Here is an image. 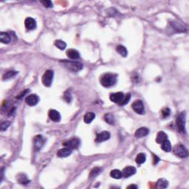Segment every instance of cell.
Masks as SVG:
<instances>
[{"instance_id":"obj_21","label":"cell","mask_w":189,"mask_h":189,"mask_svg":"<svg viewBox=\"0 0 189 189\" xmlns=\"http://www.w3.org/2000/svg\"><path fill=\"white\" fill-rule=\"evenodd\" d=\"M95 118V114L93 112H87L84 117V121L86 123H90Z\"/></svg>"},{"instance_id":"obj_27","label":"cell","mask_w":189,"mask_h":189,"mask_svg":"<svg viewBox=\"0 0 189 189\" xmlns=\"http://www.w3.org/2000/svg\"><path fill=\"white\" fill-rule=\"evenodd\" d=\"M104 120L106 123L110 125H113L115 123V118H114L113 115L110 113H107L104 115Z\"/></svg>"},{"instance_id":"obj_9","label":"cell","mask_w":189,"mask_h":189,"mask_svg":"<svg viewBox=\"0 0 189 189\" xmlns=\"http://www.w3.org/2000/svg\"><path fill=\"white\" fill-rule=\"evenodd\" d=\"M39 101V98L38 97V95L35 94H32L28 95L26 98L25 102L27 105L30 106H33L36 105Z\"/></svg>"},{"instance_id":"obj_11","label":"cell","mask_w":189,"mask_h":189,"mask_svg":"<svg viewBox=\"0 0 189 189\" xmlns=\"http://www.w3.org/2000/svg\"><path fill=\"white\" fill-rule=\"evenodd\" d=\"M123 97H124V94L123 92H115V93H112L109 96V98H110L111 101L114 103H116V104H120V102L123 100Z\"/></svg>"},{"instance_id":"obj_32","label":"cell","mask_w":189,"mask_h":189,"mask_svg":"<svg viewBox=\"0 0 189 189\" xmlns=\"http://www.w3.org/2000/svg\"><path fill=\"white\" fill-rule=\"evenodd\" d=\"M161 114H162V118H166L170 115L171 110L169 108H164V109H162V111H161Z\"/></svg>"},{"instance_id":"obj_29","label":"cell","mask_w":189,"mask_h":189,"mask_svg":"<svg viewBox=\"0 0 189 189\" xmlns=\"http://www.w3.org/2000/svg\"><path fill=\"white\" fill-rule=\"evenodd\" d=\"M101 171H102V169L99 167H96L93 169L91 171L90 174V178H93V177H95L96 176H98L100 173H101Z\"/></svg>"},{"instance_id":"obj_28","label":"cell","mask_w":189,"mask_h":189,"mask_svg":"<svg viewBox=\"0 0 189 189\" xmlns=\"http://www.w3.org/2000/svg\"><path fill=\"white\" fill-rule=\"evenodd\" d=\"M146 155L144 153H140L135 158V162L137 164H143L146 161Z\"/></svg>"},{"instance_id":"obj_12","label":"cell","mask_w":189,"mask_h":189,"mask_svg":"<svg viewBox=\"0 0 189 189\" xmlns=\"http://www.w3.org/2000/svg\"><path fill=\"white\" fill-rule=\"evenodd\" d=\"M24 26L28 30H34L36 27V22L31 17H27L24 21Z\"/></svg>"},{"instance_id":"obj_20","label":"cell","mask_w":189,"mask_h":189,"mask_svg":"<svg viewBox=\"0 0 189 189\" xmlns=\"http://www.w3.org/2000/svg\"><path fill=\"white\" fill-rule=\"evenodd\" d=\"M162 146H161V148H162V149L164 151H165V152H169V151H172V144H171V142L169 141V140H165V141H163L162 143Z\"/></svg>"},{"instance_id":"obj_6","label":"cell","mask_w":189,"mask_h":189,"mask_svg":"<svg viewBox=\"0 0 189 189\" xmlns=\"http://www.w3.org/2000/svg\"><path fill=\"white\" fill-rule=\"evenodd\" d=\"M132 107L133 110L139 115H144L145 113L144 104L141 100H137L134 102H133Z\"/></svg>"},{"instance_id":"obj_16","label":"cell","mask_w":189,"mask_h":189,"mask_svg":"<svg viewBox=\"0 0 189 189\" xmlns=\"http://www.w3.org/2000/svg\"><path fill=\"white\" fill-rule=\"evenodd\" d=\"M71 154H72V149L65 147L59 150L57 153V155L59 158H66V157H69Z\"/></svg>"},{"instance_id":"obj_13","label":"cell","mask_w":189,"mask_h":189,"mask_svg":"<svg viewBox=\"0 0 189 189\" xmlns=\"http://www.w3.org/2000/svg\"><path fill=\"white\" fill-rule=\"evenodd\" d=\"M109 138H110V133H109V132L104 131L99 133V134L97 135L95 141H96L97 143H102V142L109 140Z\"/></svg>"},{"instance_id":"obj_7","label":"cell","mask_w":189,"mask_h":189,"mask_svg":"<svg viewBox=\"0 0 189 189\" xmlns=\"http://www.w3.org/2000/svg\"><path fill=\"white\" fill-rule=\"evenodd\" d=\"M44 143H45V140L43 137L42 135H36L33 139V146H34L35 149L36 151H39V150L41 149L43 146L44 145Z\"/></svg>"},{"instance_id":"obj_15","label":"cell","mask_w":189,"mask_h":189,"mask_svg":"<svg viewBox=\"0 0 189 189\" xmlns=\"http://www.w3.org/2000/svg\"><path fill=\"white\" fill-rule=\"evenodd\" d=\"M49 118L54 122H59L61 120V115L58 111L55 109H50L49 111Z\"/></svg>"},{"instance_id":"obj_22","label":"cell","mask_w":189,"mask_h":189,"mask_svg":"<svg viewBox=\"0 0 189 189\" xmlns=\"http://www.w3.org/2000/svg\"><path fill=\"white\" fill-rule=\"evenodd\" d=\"M110 176H112V178L116 179V180H119V179L122 178L123 174H122V172H120L118 169H114L112 170L110 172Z\"/></svg>"},{"instance_id":"obj_17","label":"cell","mask_w":189,"mask_h":189,"mask_svg":"<svg viewBox=\"0 0 189 189\" xmlns=\"http://www.w3.org/2000/svg\"><path fill=\"white\" fill-rule=\"evenodd\" d=\"M66 55H67L68 58L69 59H73V60H76V59H78L80 57V54L76 50L74 49H69L67 51H66Z\"/></svg>"},{"instance_id":"obj_37","label":"cell","mask_w":189,"mask_h":189,"mask_svg":"<svg viewBox=\"0 0 189 189\" xmlns=\"http://www.w3.org/2000/svg\"><path fill=\"white\" fill-rule=\"evenodd\" d=\"M127 188H134V189H136V188H137V186H135V185H131V186H128Z\"/></svg>"},{"instance_id":"obj_26","label":"cell","mask_w":189,"mask_h":189,"mask_svg":"<svg viewBox=\"0 0 189 189\" xmlns=\"http://www.w3.org/2000/svg\"><path fill=\"white\" fill-rule=\"evenodd\" d=\"M168 185H169V182L165 179H160L157 182V186L159 188H165L168 187Z\"/></svg>"},{"instance_id":"obj_23","label":"cell","mask_w":189,"mask_h":189,"mask_svg":"<svg viewBox=\"0 0 189 189\" xmlns=\"http://www.w3.org/2000/svg\"><path fill=\"white\" fill-rule=\"evenodd\" d=\"M17 180L20 184H23V185L28 184V183L30 182V180L27 179V176H26L24 174H19V176H17Z\"/></svg>"},{"instance_id":"obj_4","label":"cell","mask_w":189,"mask_h":189,"mask_svg":"<svg viewBox=\"0 0 189 189\" xmlns=\"http://www.w3.org/2000/svg\"><path fill=\"white\" fill-rule=\"evenodd\" d=\"M173 151L176 156H178L180 158H186L188 156V149L185 146L181 145V144L176 145L174 148Z\"/></svg>"},{"instance_id":"obj_5","label":"cell","mask_w":189,"mask_h":189,"mask_svg":"<svg viewBox=\"0 0 189 189\" xmlns=\"http://www.w3.org/2000/svg\"><path fill=\"white\" fill-rule=\"evenodd\" d=\"M176 126L178 128L179 131L181 132H185L186 131V113L182 112L177 118H176Z\"/></svg>"},{"instance_id":"obj_31","label":"cell","mask_w":189,"mask_h":189,"mask_svg":"<svg viewBox=\"0 0 189 189\" xmlns=\"http://www.w3.org/2000/svg\"><path fill=\"white\" fill-rule=\"evenodd\" d=\"M130 98H131V94H130V93H128V94H126V95H124L123 100H122L121 102L119 104V105L123 106L127 104L128 103H129V101H130Z\"/></svg>"},{"instance_id":"obj_18","label":"cell","mask_w":189,"mask_h":189,"mask_svg":"<svg viewBox=\"0 0 189 189\" xmlns=\"http://www.w3.org/2000/svg\"><path fill=\"white\" fill-rule=\"evenodd\" d=\"M11 41L10 36L8 33L1 32L0 33V41L3 44H9Z\"/></svg>"},{"instance_id":"obj_34","label":"cell","mask_w":189,"mask_h":189,"mask_svg":"<svg viewBox=\"0 0 189 189\" xmlns=\"http://www.w3.org/2000/svg\"><path fill=\"white\" fill-rule=\"evenodd\" d=\"M41 3L44 5V6L45 8H52V3L51 1H49V0H45V1H41Z\"/></svg>"},{"instance_id":"obj_25","label":"cell","mask_w":189,"mask_h":189,"mask_svg":"<svg viewBox=\"0 0 189 189\" xmlns=\"http://www.w3.org/2000/svg\"><path fill=\"white\" fill-rule=\"evenodd\" d=\"M116 50L118 53L120 54V55H122L123 57H126L127 55V50L124 46L122 45H118L116 48Z\"/></svg>"},{"instance_id":"obj_14","label":"cell","mask_w":189,"mask_h":189,"mask_svg":"<svg viewBox=\"0 0 189 189\" xmlns=\"http://www.w3.org/2000/svg\"><path fill=\"white\" fill-rule=\"evenodd\" d=\"M148 134H149V129L146 127H141L139 128L137 130H136L134 135L137 138H141V137H146Z\"/></svg>"},{"instance_id":"obj_35","label":"cell","mask_w":189,"mask_h":189,"mask_svg":"<svg viewBox=\"0 0 189 189\" xmlns=\"http://www.w3.org/2000/svg\"><path fill=\"white\" fill-rule=\"evenodd\" d=\"M153 158H154V160H153V163L154 164H157L160 160V158H158V156H156L155 155H153Z\"/></svg>"},{"instance_id":"obj_33","label":"cell","mask_w":189,"mask_h":189,"mask_svg":"<svg viewBox=\"0 0 189 189\" xmlns=\"http://www.w3.org/2000/svg\"><path fill=\"white\" fill-rule=\"evenodd\" d=\"M10 123L9 121H4L2 122V124H1V131L4 132L10 126Z\"/></svg>"},{"instance_id":"obj_36","label":"cell","mask_w":189,"mask_h":189,"mask_svg":"<svg viewBox=\"0 0 189 189\" xmlns=\"http://www.w3.org/2000/svg\"><path fill=\"white\" fill-rule=\"evenodd\" d=\"M27 92H28V90H25V91H24V92H22L20 94V95H19V98H22V97H23L24 95L25 94V93H27Z\"/></svg>"},{"instance_id":"obj_8","label":"cell","mask_w":189,"mask_h":189,"mask_svg":"<svg viewBox=\"0 0 189 189\" xmlns=\"http://www.w3.org/2000/svg\"><path fill=\"white\" fill-rule=\"evenodd\" d=\"M63 146L72 150L76 149V148H78L79 146H80V140L78 138H73L63 143Z\"/></svg>"},{"instance_id":"obj_24","label":"cell","mask_w":189,"mask_h":189,"mask_svg":"<svg viewBox=\"0 0 189 189\" xmlns=\"http://www.w3.org/2000/svg\"><path fill=\"white\" fill-rule=\"evenodd\" d=\"M18 74V72L15 70H9L8 71L7 73H5L3 76V80H8V79H10L14 77L16 75Z\"/></svg>"},{"instance_id":"obj_1","label":"cell","mask_w":189,"mask_h":189,"mask_svg":"<svg viewBox=\"0 0 189 189\" xmlns=\"http://www.w3.org/2000/svg\"><path fill=\"white\" fill-rule=\"evenodd\" d=\"M100 81L104 87H110L115 85V83H116V76L114 74H111V73H106V74H104L101 76Z\"/></svg>"},{"instance_id":"obj_19","label":"cell","mask_w":189,"mask_h":189,"mask_svg":"<svg viewBox=\"0 0 189 189\" xmlns=\"http://www.w3.org/2000/svg\"><path fill=\"white\" fill-rule=\"evenodd\" d=\"M168 136L167 134H165L164 132H159L157 134V137H156V142L158 144H161L163 141H165V140H167Z\"/></svg>"},{"instance_id":"obj_3","label":"cell","mask_w":189,"mask_h":189,"mask_svg":"<svg viewBox=\"0 0 189 189\" xmlns=\"http://www.w3.org/2000/svg\"><path fill=\"white\" fill-rule=\"evenodd\" d=\"M53 76V71L51 70V69L46 70V72L44 73L42 78H41V81H42L43 84H44L45 87H50L51 84H52Z\"/></svg>"},{"instance_id":"obj_30","label":"cell","mask_w":189,"mask_h":189,"mask_svg":"<svg viewBox=\"0 0 189 189\" xmlns=\"http://www.w3.org/2000/svg\"><path fill=\"white\" fill-rule=\"evenodd\" d=\"M55 45L58 47V49L62 50H65V48L66 47V44L64 41H62V40H56L55 42Z\"/></svg>"},{"instance_id":"obj_2","label":"cell","mask_w":189,"mask_h":189,"mask_svg":"<svg viewBox=\"0 0 189 189\" xmlns=\"http://www.w3.org/2000/svg\"><path fill=\"white\" fill-rule=\"evenodd\" d=\"M61 63L63 64L64 66L67 69H69L71 72H78V71L81 70L83 69V64L80 62H73V61H61Z\"/></svg>"},{"instance_id":"obj_10","label":"cell","mask_w":189,"mask_h":189,"mask_svg":"<svg viewBox=\"0 0 189 189\" xmlns=\"http://www.w3.org/2000/svg\"><path fill=\"white\" fill-rule=\"evenodd\" d=\"M137 170L133 166H127L125 169H123V172H122V174H123V177L125 178H128L129 176H132V175L135 174Z\"/></svg>"}]
</instances>
